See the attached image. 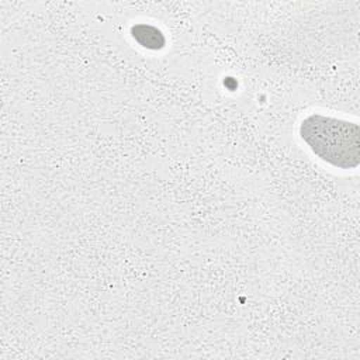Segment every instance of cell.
<instances>
[{
  "label": "cell",
  "instance_id": "cell-1",
  "mask_svg": "<svg viewBox=\"0 0 360 360\" xmlns=\"http://www.w3.org/2000/svg\"><path fill=\"white\" fill-rule=\"evenodd\" d=\"M311 150L335 167L353 169L360 163V128L357 124L321 114L307 117L300 127Z\"/></svg>",
  "mask_w": 360,
  "mask_h": 360
},
{
  "label": "cell",
  "instance_id": "cell-2",
  "mask_svg": "<svg viewBox=\"0 0 360 360\" xmlns=\"http://www.w3.org/2000/svg\"><path fill=\"white\" fill-rule=\"evenodd\" d=\"M135 41L148 49H162L165 45L163 34L153 25L136 24L131 30Z\"/></svg>",
  "mask_w": 360,
  "mask_h": 360
}]
</instances>
